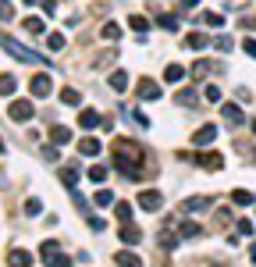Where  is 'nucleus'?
<instances>
[{
	"label": "nucleus",
	"instance_id": "f257e3e1",
	"mask_svg": "<svg viewBox=\"0 0 256 267\" xmlns=\"http://www.w3.org/2000/svg\"><path fill=\"white\" fill-rule=\"evenodd\" d=\"M114 164L124 178H132L139 182L143 178V164H146V154H143V146L132 143V139H114Z\"/></svg>",
	"mask_w": 256,
	"mask_h": 267
},
{
	"label": "nucleus",
	"instance_id": "f03ea898",
	"mask_svg": "<svg viewBox=\"0 0 256 267\" xmlns=\"http://www.w3.org/2000/svg\"><path fill=\"white\" fill-rule=\"evenodd\" d=\"M0 47H4L11 57H18V61H25V64H39V68H50V61H43L36 50H29V47H22L18 40H11V36H4L0 32Z\"/></svg>",
	"mask_w": 256,
	"mask_h": 267
},
{
	"label": "nucleus",
	"instance_id": "7ed1b4c3",
	"mask_svg": "<svg viewBox=\"0 0 256 267\" xmlns=\"http://www.w3.org/2000/svg\"><path fill=\"white\" fill-rule=\"evenodd\" d=\"M39 256L47 260V267H71V260L68 256H61V242L57 239H47L39 246Z\"/></svg>",
	"mask_w": 256,
	"mask_h": 267
},
{
	"label": "nucleus",
	"instance_id": "20e7f679",
	"mask_svg": "<svg viewBox=\"0 0 256 267\" xmlns=\"http://www.w3.org/2000/svg\"><path fill=\"white\" fill-rule=\"evenodd\" d=\"M213 207V196H189V200H182V214H199V210H210Z\"/></svg>",
	"mask_w": 256,
	"mask_h": 267
},
{
	"label": "nucleus",
	"instance_id": "39448f33",
	"mask_svg": "<svg viewBox=\"0 0 256 267\" xmlns=\"http://www.w3.org/2000/svg\"><path fill=\"white\" fill-rule=\"evenodd\" d=\"M8 114H11L15 121H29L32 114H36V107H32V100H15V103L8 107Z\"/></svg>",
	"mask_w": 256,
	"mask_h": 267
},
{
	"label": "nucleus",
	"instance_id": "423d86ee",
	"mask_svg": "<svg viewBox=\"0 0 256 267\" xmlns=\"http://www.w3.org/2000/svg\"><path fill=\"white\" fill-rule=\"evenodd\" d=\"M139 207H146V210H160V207H164V196L157 193V189H143V193H139Z\"/></svg>",
	"mask_w": 256,
	"mask_h": 267
},
{
	"label": "nucleus",
	"instance_id": "0eeeda50",
	"mask_svg": "<svg viewBox=\"0 0 256 267\" xmlns=\"http://www.w3.org/2000/svg\"><path fill=\"white\" fill-rule=\"evenodd\" d=\"M29 89H32V96H47V93L54 89V82H50V75H32Z\"/></svg>",
	"mask_w": 256,
	"mask_h": 267
},
{
	"label": "nucleus",
	"instance_id": "6e6552de",
	"mask_svg": "<svg viewBox=\"0 0 256 267\" xmlns=\"http://www.w3.org/2000/svg\"><path fill=\"white\" fill-rule=\"evenodd\" d=\"M100 121H103V118H100L96 110H89V107H82V110H78V125H82L85 132H93V128L100 125Z\"/></svg>",
	"mask_w": 256,
	"mask_h": 267
},
{
	"label": "nucleus",
	"instance_id": "1a4fd4ad",
	"mask_svg": "<svg viewBox=\"0 0 256 267\" xmlns=\"http://www.w3.org/2000/svg\"><path fill=\"white\" fill-rule=\"evenodd\" d=\"M221 114H224V121H231L235 128H238V125H245V110H242L238 103H224V110H221Z\"/></svg>",
	"mask_w": 256,
	"mask_h": 267
},
{
	"label": "nucleus",
	"instance_id": "9d476101",
	"mask_svg": "<svg viewBox=\"0 0 256 267\" xmlns=\"http://www.w3.org/2000/svg\"><path fill=\"white\" fill-rule=\"evenodd\" d=\"M139 100H160V86L153 79H143L139 82Z\"/></svg>",
	"mask_w": 256,
	"mask_h": 267
},
{
	"label": "nucleus",
	"instance_id": "9b49d317",
	"mask_svg": "<svg viewBox=\"0 0 256 267\" xmlns=\"http://www.w3.org/2000/svg\"><path fill=\"white\" fill-rule=\"evenodd\" d=\"M196 161H199L206 171H221V168H224V157H221V154H199Z\"/></svg>",
	"mask_w": 256,
	"mask_h": 267
},
{
	"label": "nucleus",
	"instance_id": "f8f14e48",
	"mask_svg": "<svg viewBox=\"0 0 256 267\" xmlns=\"http://www.w3.org/2000/svg\"><path fill=\"white\" fill-rule=\"evenodd\" d=\"M213 139H217V128H213V125H203V128H196V136H192L196 146H206V143H213Z\"/></svg>",
	"mask_w": 256,
	"mask_h": 267
},
{
	"label": "nucleus",
	"instance_id": "ddd939ff",
	"mask_svg": "<svg viewBox=\"0 0 256 267\" xmlns=\"http://www.w3.org/2000/svg\"><path fill=\"white\" fill-rule=\"evenodd\" d=\"M32 263V253H25V249H11L8 253V267H29Z\"/></svg>",
	"mask_w": 256,
	"mask_h": 267
},
{
	"label": "nucleus",
	"instance_id": "4468645a",
	"mask_svg": "<svg viewBox=\"0 0 256 267\" xmlns=\"http://www.w3.org/2000/svg\"><path fill=\"white\" fill-rule=\"evenodd\" d=\"M61 103H68V107H82V93L71 89V86H64V89H61Z\"/></svg>",
	"mask_w": 256,
	"mask_h": 267
},
{
	"label": "nucleus",
	"instance_id": "2eb2a0df",
	"mask_svg": "<svg viewBox=\"0 0 256 267\" xmlns=\"http://www.w3.org/2000/svg\"><path fill=\"white\" fill-rule=\"evenodd\" d=\"M50 139H54L57 146H64V143H71V128H64V125H50Z\"/></svg>",
	"mask_w": 256,
	"mask_h": 267
},
{
	"label": "nucleus",
	"instance_id": "dca6fc26",
	"mask_svg": "<svg viewBox=\"0 0 256 267\" xmlns=\"http://www.w3.org/2000/svg\"><path fill=\"white\" fill-rule=\"evenodd\" d=\"M100 150H103L100 139H82V143H78V154H85V157H96Z\"/></svg>",
	"mask_w": 256,
	"mask_h": 267
},
{
	"label": "nucleus",
	"instance_id": "f3484780",
	"mask_svg": "<svg viewBox=\"0 0 256 267\" xmlns=\"http://www.w3.org/2000/svg\"><path fill=\"white\" fill-rule=\"evenodd\" d=\"M178 235H189V239H196V235H203V228H199L196 221H178Z\"/></svg>",
	"mask_w": 256,
	"mask_h": 267
},
{
	"label": "nucleus",
	"instance_id": "a211bd4d",
	"mask_svg": "<svg viewBox=\"0 0 256 267\" xmlns=\"http://www.w3.org/2000/svg\"><path fill=\"white\" fill-rule=\"evenodd\" d=\"M139 239H143V235H139V228H132V224L124 228V224H121V242H124V246H136Z\"/></svg>",
	"mask_w": 256,
	"mask_h": 267
},
{
	"label": "nucleus",
	"instance_id": "6ab92c4d",
	"mask_svg": "<svg viewBox=\"0 0 256 267\" xmlns=\"http://www.w3.org/2000/svg\"><path fill=\"white\" fill-rule=\"evenodd\" d=\"M18 82H15V75H0V96H15Z\"/></svg>",
	"mask_w": 256,
	"mask_h": 267
},
{
	"label": "nucleus",
	"instance_id": "aec40b11",
	"mask_svg": "<svg viewBox=\"0 0 256 267\" xmlns=\"http://www.w3.org/2000/svg\"><path fill=\"white\" fill-rule=\"evenodd\" d=\"M185 43H189L192 50H206V43H210V40H206L203 32H189V36H185Z\"/></svg>",
	"mask_w": 256,
	"mask_h": 267
},
{
	"label": "nucleus",
	"instance_id": "412c9836",
	"mask_svg": "<svg viewBox=\"0 0 256 267\" xmlns=\"http://www.w3.org/2000/svg\"><path fill=\"white\" fill-rule=\"evenodd\" d=\"M25 32L43 36V32H47V22H43V18H25Z\"/></svg>",
	"mask_w": 256,
	"mask_h": 267
},
{
	"label": "nucleus",
	"instance_id": "4be33fe9",
	"mask_svg": "<svg viewBox=\"0 0 256 267\" xmlns=\"http://www.w3.org/2000/svg\"><path fill=\"white\" fill-rule=\"evenodd\" d=\"M213 68H221V64H213V61H196V64H192V75H196V79H203V75H210Z\"/></svg>",
	"mask_w": 256,
	"mask_h": 267
},
{
	"label": "nucleus",
	"instance_id": "5701e85b",
	"mask_svg": "<svg viewBox=\"0 0 256 267\" xmlns=\"http://www.w3.org/2000/svg\"><path fill=\"white\" fill-rule=\"evenodd\" d=\"M110 89H117V93L128 89V75H124V71H114V75H110Z\"/></svg>",
	"mask_w": 256,
	"mask_h": 267
},
{
	"label": "nucleus",
	"instance_id": "b1692460",
	"mask_svg": "<svg viewBox=\"0 0 256 267\" xmlns=\"http://www.w3.org/2000/svg\"><path fill=\"white\" fill-rule=\"evenodd\" d=\"M178 103H185V107H199V96H196L192 89H178Z\"/></svg>",
	"mask_w": 256,
	"mask_h": 267
},
{
	"label": "nucleus",
	"instance_id": "393cba45",
	"mask_svg": "<svg viewBox=\"0 0 256 267\" xmlns=\"http://www.w3.org/2000/svg\"><path fill=\"white\" fill-rule=\"evenodd\" d=\"M75 178H78V168H61V182H64L68 189H75V185H78Z\"/></svg>",
	"mask_w": 256,
	"mask_h": 267
},
{
	"label": "nucleus",
	"instance_id": "a878e982",
	"mask_svg": "<svg viewBox=\"0 0 256 267\" xmlns=\"http://www.w3.org/2000/svg\"><path fill=\"white\" fill-rule=\"evenodd\" d=\"M114 214H117V221H121V224H132V203H117V210H114Z\"/></svg>",
	"mask_w": 256,
	"mask_h": 267
},
{
	"label": "nucleus",
	"instance_id": "bb28decb",
	"mask_svg": "<svg viewBox=\"0 0 256 267\" xmlns=\"http://www.w3.org/2000/svg\"><path fill=\"white\" fill-rule=\"evenodd\" d=\"M164 79H167V82H182V79H185V68H178V64H171V68L164 71Z\"/></svg>",
	"mask_w": 256,
	"mask_h": 267
},
{
	"label": "nucleus",
	"instance_id": "cd10ccee",
	"mask_svg": "<svg viewBox=\"0 0 256 267\" xmlns=\"http://www.w3.org/2000/svg\"><path fill=\"white\" fill-rule=\"evenodd\" d=\"M117 267H143L136 253H117Z\"/></svg>",
	"mask_w": 256,
	"mask_h": 267
},
{
	"label": "nucleus",
	"instance_id": "c85d7f7f",
	"mask_svg": "<svg viewBox=\"0 0 256 267\" xmlns=\"http://www.w3.org/2000/svg\"><path fill=\"white\" fill-rule=\"evenodd\" d=\"M231 200H235L238 207H249V203H252V193H245V189H235V193H231Z\"/></svg>",
	"mask_w": 256,
	"mask_h": 267
},
{
	"label": "nucleus",
	"instance_id": "c756f323",
	"mask_svg": "<svg viewBox=\"0 0 256 267\" xmlns=\"http://www.w3.org/2000/svg\"><path fill=\"white\" fill-rule=\"evenodd\" d=\"M128 25H132L136 32H146V29H150V22H146L143 15H132V18H128Z\"/></svg>",
	"mask_w": 256,
	"mask_h": 267
},
{
	"label": "nucleus",
	"instance_id": "7c9ffc66",
	"mask_svg": "<svg viewBox=\"0 0 256 267\" xmlns=\"http://www.w3.org/2000/svg\"><path fill=\"white\" fill-rule=\"evenodd\" d=\"M47 47H50V50H61V47H64V36H61V32H50V36H47Z\"/></svg>",
	"mask_w": 256,
	"mask_h": 267
},
{
	"label": "nucleus",
	"instance_id": "2f4dec72",
	"mask_svg": "<svg viewBox=\"0 0 256 267\" xmlns=\"http://www.w3.org/2000/svg\"><path fill=\"white\" fill-rule=\"evenodd\" d=\"M117 36H121V29H117L114 22H107V25H103V40H110V43H114Z\"/></svg>",
	"mask_w": 256,
	"mask_h": 267
},
{
	"label": "nucleus",
	"instance_id": "473e14b6",
	"mask_svg": "<svg viewBox=\"0 0 256 267\" xmlns=\"http://www.w3.org/2000/svg\"><path fill=\"white\" fill-rule=\"evenodd\" d=\"M96 203H100V207H110V203H114V193H110V189H100V193H96Z\"/></svg>",
	"mask_w": 256,
	"mask_h": 267
},
{
	"label": "nucleus",
	"instance_id": "72a5a7b5",
	"mask_svg": "<svg viewBox=\"0 0 256 267\" xmlns=\"http://www.w3.org/2000/svg\"><path fill=\"white\" fill-rule=\"evenodd\" d=\"M89 178H93V182H103V178H107V168H103V164H93V168H89Z\"/></svg>",
	"mask_w": 256,
	"mask_h": 267
},
{
	"label": "nucleus",
	"instance_id": "f704fd0d",
	"mask_svg": "<svg viewBox=\"0 0 256 267\" xmlns=\"http://www.w3.org/2000/svg\"><path fill=\"white\" fill-rule=\"evenodd\" d=\"M203 96H206V103H217V100H221V89H217V86H206Z\"/></svg>",
	"mask_w": 256,
	"mask_h": 267
},
{
	"label": "nucleus",
	"instance_id": "c9c22d12",
	"mask_svg": "<svg viewBox=\"0 0 256 267\" xmlns=\"http://www.w3.org/2000/svg\"><path fill=\"white\" fill-rule=\"evenodd\" d=\"M203 22H206L210 29H221V25H224V18H221V15H210V11L203 15Z\"/></svg>",
	"mask_w": 256,
	"mask_h": 267
},
{
	"label": "nucleus",
	"instance_id": "e433bc0d",
	"mask_svg": "<svg viewBox=\"0 0 256 267\" xmlns=\"http://www.w3.org/2000/svg\"><path fill=\"white\" fill-rule=\"evenodd\" d=\"M160 25L175 32V29H178V18H175V15H160Z\"/></svg>",
	"mask_w": 256,
	"mask_h": 267
},
{
	"label": "nucleus",
	"instance_id": "4c0bfd02",
	"mask_svg": "<svg viewBox=\"0 0 256 267\" xmlns=\"http://www.w3.org/2000/svg\"><path fill=\"white\" fill-rule=\"evenodd\" d=\"M11 15H15V8L8 4V0H0V22H8Z\"/></svg>",
	"mask_w": 256,
	"mask_h": 267
},
{
	"label": "nucleus",
	"instance_id": "58836bf2",
	"mask_svg": "<svg viewBox=\"0 0 256 267\" xmlns=\"http://www.w3.org/2000/svg\"><path fill=\"white\" fill-rule=\"evenodd\" d=\"M39 210H43V203H39V200H29V203H25V214H29V217H36Z\"/></svg>",
	"mask_w": 256,
	"mask_h": 267
},
{
	"label": "nucleus",
	"instance_id": "ea45409f",
	"mask_svg": "<svg viewBox=\"0 0 256 267\" xmlns=\"http://www.w3.org/2000/svg\"><path fill=\"white\" fill-rule=\"evenodd\" d=\"M213 43H217V50H221V54H228V50H231V47H235V43H231V40H228V36H221V40H213Z\"/></svg>",
	"mask_w": 256,
	"mask_h": 267
},
{
	"label": "nucleus",
	"instance_id": "a19ab883",
	"mask_svg": "<svg viewBox=\"0 0 256 267\" xmlns=\"http://www.w3.org/2000/svg\"><path fill=\"white\" fill-rule=\"evenodd\" d=\"M39 154H43V161H57V150H54V146H43Z\"/></svg>",
	"mask_w": 256,
	"mask_h": 267
},
{
	"label": "nucleus",
	"instance_id": "79ce46f5",
	"mask_svg": "<svg viewBox=\"0 0 256 267\" xmlns=\"http://www.w3.org/2000/svg\"><path fill=\"white\" fill-rule=\"evenodd\" d=\"M242 50H245L249 57H256V40H242Z\"/></svg>",
	"mask_w": 256,
	"mask_h": 267
},
{
	"label": "nucleus",
	"instance_id": "37998d69",
	"mask_svg": "<svg viewBox=\"0 0 256 267\" xmlns=\"http://www.w3.org/2000/svg\"><path fill=\"white\" fill-rule=\"evenodd\" d=\"M238 235H252V221H238Z\"/></svg>",
	"mask_w": 256,
	"mask_h": 267
},
{
	"label": "nucleus",
	"instance_id": "c03bdc74",
	"mask_svg": "<svg viewBox=\"0 0 256 267\" xmlns=\"http://www.w3.org/2000/svg\"><path fill=\"white\" fill-rule=\"evenodd\" d=\"M89 228H93V232H103V228H107V224H103L100 217H89Z\"/></svg>",
	"mask_w": 256,
	"mask_h": 267
},
{
	"label": "nucleus",
	"instance_id": "a18cd8bd",
	"mask_svg": "<svg viewBox=\"0 0 256 267\" xmlns=\"http://www.w3.org/2000/svg\"><path fill=\"white\" fill-rule=\"evenodd\" d=\"M196 4H203V0H182V11H189V8H196Z\"/></svg>",
	"mask_w": 256,
	"mask_h": 267
},
{
	"label": "nucleus",
	"instance_id": "49530a36",
	"mask_svg": "<svg viewBox=\"0 0 256 267\" xmlns=\"http://www.w3.org/2000/svg\"><path fill=\"white\" fill-rule=\"evenodd\" d=\"M249 256H252V260H256V242H252V246H249Z\"/></svg>",
	"mask_w": 256,
	"mask_h": 267
},
{
	"label": "nucleus",
	"instance_id": "de8ad7c7",
	"mask_svg": "<svg viewBox=\"0 0 256 267\" xmlns=\"http://www.w3.org/2000/svg\"><path fill=\"white\" fill-rule=\"evenodd\" d=\"M0 154H4V139H0Z\"/></svg>",
	"mask_w": 256,
	"mask_h": 267
}]
</instances>
